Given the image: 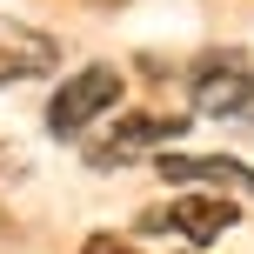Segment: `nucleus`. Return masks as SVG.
Segmentation results:
<instances>
[{
    "instance_id": "f257e3e1",
    "label": "nucleus",
    "mask_w": 254,
    "mask_h": 254,
    "mask_svg": "<svg viewBox=\"0 0 254 254\" xmlns=\"http://www.w3.org/2000/svg\"><path fill=\"white\" fill-rule=\"evenodd\" d=\"M121 87H127L121 67H107V61L80 67V74L47 101V134H54V140H80L101 114H114V107H121Z\"/></svg>"
},
{
    "instance_id": "f03ea898",
    "label": "nucleus",
    "mask_w": 254,
    "mask_h": 254,
    "mask_svg": "<svg viewBox=\"0 0 254 254\" xmlns=\"http://www.w3.org/2000/svg\"><path fill=\"white\" fill-rule=\"evenodd\" d=\"M188 94H194V114L207 121H254V67L241 54H201L188 74Z\"/></svg>"
},
{
    "instance_id": "7ed1b4c3",
    "label": "nucleus",
    "mask_w": 254,
    "mask_h": 254,
    "mask_svg": "<svg viewBox=\"0 0 254 254\" xmlns=\"http://www.w3.org/2000/svg\"><path fill=\"white\" fill-rule=\"evenodd\" d=\"M234 221H241V207H234L228 194H181V201H167V207H147L134 228L140 234H181L188 248H214Z\"/></svg>"
},
{
    "instance_id": "20e7f679",
    "label": "nucleus",
    "mask_w": 254,
    "mask_h": 254,
    "mask_svg": "<svg viewBox=\"0 0 254 254\" xmlns=\"http://www.w3.org/2000/svg\"><path fill=\"white\" fill-rule=\"evenodd\" d=\"M188 121H194V114H121L101 140H87V167L107 174V167L134 161V154H147V147H167V140L188 134Z\"/></svg>"
},
{
    "instance_id": "39448f33",
    "label": "nucleus",
    "mask_w": 254,
    "mask_h": 254,
    "mask_svg": "<svg viewBox=\"0 0 254 254\" xmlns=\"http://www.w3.org/2000/svg\"><path fill=\"white\" fill-rule=\"evenodd\" d=\"M154 174L174 188H241L254 194V167H241L234 154H154Z\"/></svg>"
},
{
    "instance_id": "423d86ee",
    "label": "nucleus",
    "mask_w": 254,
    "mask_h": 254,
    "mask_svg": "<svg viewBox=\"0 0 254 254\" xmlns=\"http://www.w3.org/2000/svg\"><path fill=\"white\" fill-rule=\"evenodd\" d=\"M0 40H7V61H0V80H34V74H47L54 61H61V47H54L47 34H13V27H0Z\"/></svg>"
},
{
    "instance_id": "0eeeda50",
    "label": "nucleus",
    "mask_w": 254,
    "mask_h": 254,
    "mask_svg": "<svg viewBox=\"0 0 254 254\" xmlns=\"http://www.w3.org/2000/svg\"><path fill=\"white\" fill-rule=\"evenodd\" d=\"M80 254H134V241H127V234H94Z\"/></svg>"
},
{
    "instance_id": "6e6552de",
    "label": "nucleus",
    "mask_w": 254,
    "mask_h": 254,
    "mask_svg": "<svg viewBox=\"0 0 254 254\" xmlns=\"http://www.w3.org/2000/svg\"><path fill=\"white\" fill-rule=\"evenodd\" d=\"M101 7H114V0H101Z\"/></svg>"
}]
</instances>
